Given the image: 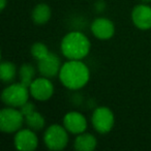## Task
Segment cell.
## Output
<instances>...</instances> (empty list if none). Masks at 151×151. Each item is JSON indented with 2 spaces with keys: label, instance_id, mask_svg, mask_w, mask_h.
Segmentation results:
<instances>
[{
  "label": "cell",
  "instance_id": "cell-11",
  "mask_svg": "<svg viewBox=\"0 0 151 151\" xmlns=\"http://www.w3.org/2000/svg\"><path fill=\"white\" fill-rule=\"evenodd\" d=\"M91 32L99 40H107L113 37L115 25L108 18H96L91 24Z\"/></svg>",
  "mask_w": 151,
  "mask_h": 151
},
{
  "label": "cell",
  "instance_id": "cell-3",
  "mask_svg": "<svg viewBox=\"0 0 151 151\" xmlns=\"http://www.w3.org/2000/svg\"><path fill=\"white\" fill-rule=\"evenodd\" d=\"M29 96V87L25 86L21 82L9 85L3 89L1 93V99L3 104L7 107L13 108H21L24 104L28 101Z\"/></svg>",
  "mask_w": 151,
  "mask_h": 151
},
{
  "label": "cell",
  "instance_id": "cell-16",
  "mask_svg": "<svg viewBox=\"0 0 151 151\" xmlns=\"http://www.w3.org/2000/svg\"><path fill=\"white\" fill-rule=\"evenodd\" d=\"M17 68L11 61H2L0 65V78L4 83H9L15 80Z\"/></svg>",
  "mask_w": 151,
  "mask_h": 151
},
{
  "label": "cell",
  "instance_id": "cell-19",
  "mask_svg": "<svg viewBox=\"0 0 151 151\" xmlns=\"http://www.w3.org/2000/svg\"><path fill=\"white\" fill-rule=\"evenodd\" d=\"M20 111L22 112V114H23L24 116H27V115H29V114H31L32 112L35 111V105H34L33 103H31V101H28L27 103L24 104V105L20 108Z\"/></svg>",
  "mask_w": 151,
  "mask_h": 151
},
{
  "label": "cell",
  "instance_id": "cell-6",
  "mask_svg": "<svg viewBox=\"0 0 151 151\" xmlns=\"http://www.w3.org/2000/svg\"><path fill=\"white\" fill-rule=\"evenodd\" d=\"M92 125L99 134H105L112 130L115 123V117L112 110L108 107H99L93 111Z\"/></svg>",
  "mask_w": 151,
  "mask_h": 151
},
{
  "label": "cell",
  "instance_id": "cell-17",
  "mask_svg": "<svg viewBox=\"0 0 151 151\" xmlns=\"http://www.w3.org/2000/svg\"><path fill=\"white\" fill-rule=\"evenodd\" d=\"M25 123L31 129L40 130L46 125V120H45V117L40 112L34 111L29 115L25 116Z\"/></svg>",
  "mask_w": 151,
  "mask_h": 151
},
{
  "label": "cell",
  "instance_id": "cell-5",
  "mask_svg": "<svg viewBox=\"0 0 151 151\" xmlns=\"http://www.w3.org/2000/svg\"><path fill=\"white\" fill-rule=\"evenodd\" d=\"M25 116L17 108L7 107L0 112V129L5 134H14L21 129Z\"/></svg>",
  "mask_w": 151,
  "mask_h": 151
},
{
  "label": "cell",
  "instance_id": "cell-2",
  "mask_svg": "<svg viewBox=\"0 0 151 151\" xmlns=\"http://www.w3.org/2000/svg\"><path fill=\"white\" fill-rule=\"evenodd\" d=\"M89 38L80 31H70L63 36L60 49L68 60H82L90 52Z\"/></svg>",
  "mask_w": 151,
  "mask_h": 151
},
{
  "label": "cell",
  "instance_id": "cell-21",
  "mask_svg": "<svg viewBox=\"0 0 151 151\" xmlns=\"http://www.w3.org/2000/svg\"><path fill=\"white\" fill-rule=\"evenodd\" d=\"M6 4H7V0H0V9L4 11V9L6 7Z\"/></svg>",
  "mask_w": 151,
  "mask_h": 151
},
{
  "label": "cell",
  "instance_id": "cell-22",
  "mask_svg": "<svg viewBox=\"0 0 151 151\" xmlns=\"http://www.w3.org/2000/svg\"><path fill=\"white\" fill-rule=\"evenodd\" d=\"M142 1H144V2H151V0H142Z\"/></svg>",
  "mask_w": 151,
  "mask_h": 151
},
{
  "label": "cell",
  "instance_id": "cell-7",
  "mask_svg": "<svg viewBox=\"0 0 151 151\" xmlns=\"http://www.w3.org/2000/svg\"><path fill=\"white\" fill-rule=\"evenodd\" d=\"M30 95L34 99L40 101H46L54 94V85L51 80L46 77L35 78L29 86Z\"/></svg>",
  "mask_w": 151,
  "mask_h": 151
},
{
  "label": "cell",
  "instance_id": "cell-15",
  "mask_svg": "<svg viewBox=\"0 0 151 151\" xmlns=\"http://www.w3.org/2000/svg\"><path fill=\"white\" fill-rule=\"evenodd\" d=\"M20 82L25 86L29 87L33 80L35 79V68L30 63H24L19 69Z\"/></svg>",
  "mask_w": 151,
  "mask_h": 151
},
{
  "label": "cell",
  "instance_id": "cell-8",
  "mask_svg": "<svg viewBox=\"0 0 151 151\" xmlns=\"http://www.w3.org/2000/svg\"><path fill=\"white\" fill-rule=\"evenodd\" d=\"M14 144L20 151H33L38 146V138L31 128H21L14 137Z\"/></svg>",
  "mask_w": 151,
  "mask_h": 151
},
{
  "label": "cell",
  "instance_id": "cell-4",
  "mask_svg": "<svg viewBox=\"0 0 151 151\" xmlns=\"http://www.w3.org/2000/svg\"><path fill=\"white\" fill-rule=\"evenodd\" d=\"M44 143L50 150H63L68 143V132L63 125L52 124L45 132Z\"/></svg>",
  "mask_w": 151,
  "mask_h": 151
},
{
  "label": "cell",
  "instance_id": "cell-18",
  "mask_svg": "<svg viewBox=\"0 0 151 151\" xmlns=\"http://www.w3.org/2000/svg\"><path fill=\"white\" fill-rule=\"evenodd\" d=\"M30 52H31V55L36 59V60H40V59H44L45 57H47L49 54H50V51H49L48 47L44 44V42H34L31 46V49H30Z\"/></svg>",
  "mask_w": 151,
  "mask_h": 151
},
{
  "label": "cell",
  "instance_id": "cell-14",
  "mask_svg": "<svg viewBox=\"0 0 151 151\" xmlns=\"http://www.w3.org/2000/svg\"><path fill=\"white\" fill-rule=\"evenodd\" d=\"M52 16L51 7L46 3H40L33 9L31 14L32 21L37 25H44L48 23Z\"/></svg>",
  "mask_w": 151,
  "mask_h": 151
},
{
  "label": "cell",
  "instance_id": "cell-9",
  "mask_svg": "<svg viewBox=\"0 0 151 151\" xmlns=\"http://www.w3.org/2000/svg\"><path fill=\"white\" fill-rule=\"evenodd\" d=\"M61 66L62 64H61L60 58L52 52H50V54L44 59L37 61L38 73H40V76L49 79H53L59 76Z\"/></svg>",
  "mask_w": 151,
  "mask_h": 151
},
{
  "label": "cell",
  "instance_id": "cell-12",
  "mask_svg": "<svg viewBox=\"0 0 151 151\" xmlns=\"http://www.w3.org/2000/svg\"><path fill=\"white\" fill-rule=\"evenodd\" d=\"M132 20L138 29H151V6L148 4H138L132 12Z\"/></svg>",
  "mask_w": 151,
  "mask_h": 151
},
{
  "label": "cell",
  "instance_id": "cell-1",
  "mask_svg": "<svg viewBox=\"0 0 151 151\" xmlns=\"http://www.w3.org/2000/svg\"><path fill=\"white\" fill-rule=\"evenodd\" d=\"M60 82L69 90H79L86 86L90 79L88 66L81 60H68L63 63L59 73Z\"/></svg>",
  "mask_w": 151,
  "mask_h": 151
},
{
  "label": "cell",
  "instance_id": "cell-13",
  "mask_svg": "<svg viewBox=\"0 0 151 151\" xmlns=\"http://www.w3.org/2000/svg\"><path fill=\"white\" fill-rule=\"evenodd\" d=\"M96 145L97 140L93 134L88 132H82L77 136L73 147L78 151H93L96 148Z\"/></svg>",
  "mask_w": 151,
  "mask_h": 151
},
{
  "label": "cell",
  "instance_id": "cell-10",
  "mask_svg": "<svg viewBox=\"0 0 151 151\" xmlns=\"http://www.w3.org/2000/svg\"><path fill=\"white\" fill-rule=\"evenodd\" d=\"M87 119L80 112H68L63 117V126L73 134H80L87 129Z\"/></svg>",
  "mask_w": 151,
  "mask_h": 151
},
{
  "label": "cell",
  "instance_id": "cell-20",
  "mask_svg": "<svg viewBox=\"0 0 151 151\" xmlns=\"http://www.w3.org/2000/svg\"><path fill=\"white\" fill-rule=\"evenodd\" d=\"M95 9H96L97 12H103L104 9H105V3H104V1H99V2H96Z\"/></svg>",
  "mask_w": 151,
  "mask_h": 151
}]
</instances>
